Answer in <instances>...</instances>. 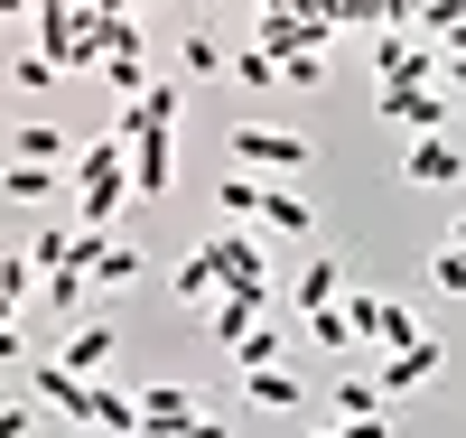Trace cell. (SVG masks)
Returning a JSON list of instances; mask_svg holds the SVG:
<instances>
[{
    "mask_svg": "<svg viewBox=\"0 0 466 438\" xmlns=\"http://www.w3.org/2000/svg\"><path fill=\"white\" fill-rule=\"evenodd\" d=\"M224 149H233V168H252V178H308V158H318V140H299L280 122H233Z\"/></svg>",
    "mask_w": 466,
    "mask_h": 438,
    "instance_id": "1",
    "label": "cell"
},
{
    "mask_svg": "<svg viewBox=\"0 0 466 438\" xmlns=\"http://www.w3.org/2000/svg\"><path fill=\"white\" fill-rule=\"evenodd\" d=\"M420 85H439V47L420 28H382L373 37V94H420Z\"/></svg>",
    "mask_w": 466,
    "mask_h": 438,
    "instance_id": "2",
    "label": "cell"
},
{
    "mask_svg": "<svg viewBox=\"0 0 466 438\" xmlns=\"http://www.w3.org/2000/svg\"><path fill=\"white\" fill-rule=\"evenodd\" d=\"M345 317H355V336H364V354H410L420 336V317L401 308V299H382V290H345Z\"/></svg>",
    "mask_w": 466,
    "mask_h": 438,
    "instance_id": "3",
    "label": "cell"
},
{
    "mask_svg": "<svg viewBox=\"0 0 466 438\" xmlns=\"http://www.w3.org/2000/svg\"><path fill=\"white\" fill-rule=\"evenodd\" d=\"M177 112H187V75H159V85H149L140 103H122V140H159V131H177Z\"/></svg>",
    "mask_w": 466,
    "mask_h": 438,
    "instance_id": "4",
    "label": "cell"
},
{
    "mask_svg": "<svg viewBox=\"0 0 466 438\" xmlns=\"http://www.w3.org/2000/svg\"><path fill=\"white\" fill-rule=\"evenodd\" d=\"M112 354H122V327H112V317H85V327H66L56 364H66V373H85V382H103V373H112Z\"/></svg>",
    "mask_w": 466,
    "mask_h": 438,
    "instance_id": "5",
    "label": "cell"
},
{
    "mask_svg": "<svg viewBox=\"0 0 466 438\" xmlns=\"http://www.w3.org/2000/svg\"><path fill=\"white\" fill-rule=\"evenodd\" d=\"M373 112L410 140H439L448 131V85H420V94H373Z\"/></svg>",
    "mask_w": 466,
    "mask_h": 438,
    "instance_id": "6",
    "label": "cell"
},
{
    "mask_svg": "<svg viewBox=\"0 0 466 438\" xmlns=\"http://www.w3.org/2000/svg\"><path fill=\"white\" fill-rule=\"evenodd\" d=\"M28 392L47 411H66V420H85L94 429V411H103V382H85V373H66V364H28Z\"/></svg>",
    "mask_w": 466,
    "mask_h": 438,
    "instance_id": "7",
    "label": "cell"
},
{
    "mask_svg": "<svg viewBox=\"0 0 466 438\" xmlns=\"http://www.w3.org/2000/svg\"><path fill=\"white\" fill-rule=\"evenodd\" d=\"M439 364H448V345H439V336H420L410 354H373V382L401 402V392H430V382H439Z\"/></svg>",
    "mask_w": 466,
    "mask_h": 438,
    "instance_id": "8",
    "label": "cell"
},
{
    "mask_svg": "<svg viewBox=\"0 0 466 438\" xmlns=\"http://www.w3.org/2000/svg\"><path fill=\"white\" fill-rule=\"evenodd\" d=\"M103 85L122 94V103H140L159 75H149V56H140V19H112V56H103Z\"/></svg>",
    "mask_w": 466,
    "mask_h": 438,
    "instance_id": "9",
    "label": "cell"
},
{
    "mask_svg": "<svg viewBox=\"0 0 466 438\" xmlns=\"http://www.w3.org/2000/svg\"><path fill=\"white\" fill-rule=\"evenodd\" d=\"M206 252H215V270H224V290H270V261H261V243H252L243 224L206 233Z\"/></svg>",
    "mask_w": 466,
    "mask_h": 438,
    "instance_id": "10",
    "label": "cell"
},
{
    "mask_svg": "<svg viewBox=\"0 0 466 438\" xmlns=\"http://www.w3.org/2000/svg\"><path fill=\"white\" fill-rule=\"evenodd\" d=\"M270 299H280V290H224V299L206 308V336H215V345L233 354V345H243V336L261 327V317H270Z\"/></svg>",
    "mask_w": 466,
    "mask_h": 438,
    "instance_id": "11",
    "label": "cell"
},
{
    "mask_svg": "<svg viewBox=\"0 0 466 438\" xmlns=\"http://www.w3.org/2000/svg\"><path fill=\"white\" fill-rule=\"evenodd\" d=\"M140 420H149L140 438H177L187 420H206V402H197L187 382H149V392H140Z\"/></svg>",
    "mask_w": 466,
    "mask_h": 438,
    "instance_id": "12",
    "label": "cell"
},
{
    "mask_svg": "<svg viewBox=\"0 0 466 438\" xmlns=\"http://www.w3.org/2000/svg\"><path fill=\"white\" fill-rule=\"evenodd\" d=\"M75 149H85V140L56 131V122H19V131H10V158H19V168H75Z\"/></svg>",
    "mask_w": 466,
    "mask_h": 438,
    "instance_id": "13",
    "label": "cell"
},
{
    "mask_svg": "<svg viewBox=\"0 0 466 438\" xmlns=\"http://www.w3.org/2000/svg\"><path fill=\"white\" fill-rule=\"evenodd\" d=\"M401 178H410V187H457V178H466V149H457L448 131H439V140H410V149H401Z\"/></svg>",
    "mask_w": 466,
    "mask_h": 438,
    "instance_id": "14",
    "label": "cell"
},
{
    "mask_svg": "<svg viewBox=\"0 0 466 438\" xmlns=\"http://www.w3.org/2000/svg\"><path fill=\"white\" fill-rule=\"evenodd\" d=\"M131 187H140V206H159V196L177 187V140H131Z\"/></svg>",
    "mask_w": 466,
    "mask_h": 438,
    "instance_id": "15",
    "label": "cell"
},
{
    "mask_svg": "<svg viewBox=\"0 0 466 438\" xmlns=\"http://www.w3.org/2000/svg\"><path fill=\"white\" fill-rule=\"evenodd\" d=\"M345 290H355V280H345V261H327V252H318V261L289 280V308H299V317H318V308H345Z\"/></svg>",
    "mask_w": 466,
    "mask_h": 438,
    "instance_id": "16",
    "label": "cell"
},
{
    "mask_svg": "<svg viewBox=\"0 0 466 438\" xmlns=\"http://www.w3.org/2000/svg\"><path fill=\"white\" fill-rule=\"evenodd\" d=\"M168 299H177V308H215V299H224V270H215V252H206V243L168 270Z\"/></svg>",
    "mask_w": 466,
    "mask_h": 438,
    "instance_id": "17",
    "label": "cell"
},
{
    "mask_svg": "<svg viewBox=\"0 0 466 438\" xmlns=\"http://www.w3.org/2000/svg\"><path fill=\"white\" fill-rule=\"evenodd\" d=\"M66 187H75V168H19V158L0 168V196H10V206H56Z\"/></svg>",
    "mask_w": 466,
    "mask_h": 438,
    "instance_id": "18",
    "label": "cell"
},
{
    "mask_svg": "<svg viewBox=\"0 0 466 438\" xmlns=\"http://www.w3.org/2000/svg\"><path fill=\"white\" fill-rule=\"evenodd\" d=\"M243 402H252V411H299L308 382H299L289 364H261V373H243Z\"/></svg>",
    "mask_w": 466,
    "mask_h": 438,
    "instance_id": "19",
    "label": "cell"
},
{
    "mask_svg": "<svg viewBox=\"0 0 466 438\" xmlns=\"http://www.w3.org/2000/svg\"><path fill=\"white\" fill-rule=\"evenodd\" d=\"M261 224H270V233H308V224H318V206H308L289 178H270V187H261Z\"/></svg>",
    "mask_w": 466,
    "mask_h": 438,
    "instance_id": "20",
    "label": "cell"
},
{
    "mask_svg": "<svg viewBox=\"0 0 466 438\" xmlns=\"http://www.w3.org/2000/svg\"><path fill=\"white\" fill-rule=\"evenodd\" d=\"M177 75H187V85H206V75H233V56H224V37H206V28H187V37H177Z\"/></svg>",
    "mask_w": 466,
    "mask_h": 438,
    "instance_id": "21",
    "label": "cell"
},
{
    "mask_svg": "<svg viewBox=\"0 0 466 438\" xmlns=\"http://www.w3.org/2000/svg\"><path fill=\"white\" fill-rule=\"evenodd\" d=\"M299 327H308L318 354H364V336H355V317H345V308H318V317H299Z\"/></svg>",
    "mask_w": 466,
    "mask_h": 438,
    "instance_id": "22",
    "label": "cell"
},
{
    "mask_svg": "<svg viewBox=\"0 0 466 438\" xmlns=\"http://www.w3.org/2000/svg\"><path fill=\"white\" fill-rule=\"evenodd\" d=\"M261 187H270V178H252V168H224V187H215V215H252V224H261Z\"/></svg>",
    "mask_w": 466,
    "mask_h": 438,
    "instance_id": "23",
    "label": "cell"
},
{
    "mask_svg": "<svg viewBox=\"0 0 466 438\" xmlns=\"http://www.w3.org/2000/svg\"><path fill=\"white\" fill-rule=\"evenodd\" d=\"M280 345H289V336H280V317H261V327H252L243 345H233V373H261V364H280Z\"/></svg>",
    "mask_w": 466,
    "mask_h": 438,
    "instance_id": "24",
    "label": "cell"
},
{
    "mask_svg": "<svg viewBox=\"0 0 466 438\" xmlns=\"http://www.w3.org/2000/svg\"><path fill=\"white\" fill-rule=\"evenodd\" d=\"M382 402H392V392H382L373 373H336V411H345V420H373Z\"/></svg>",
    "mask_w": 466,
    "mask_h": 438,
    "instance_id": "25",
    "label": "cell"
},
{
    "mask_svg": "<svg viewBox=\"0 0 466 438\" xmlns=\"http://www.w3.org/2000/svg\"><path fill=\"white\" fill-rule=\"evenodd\" d=\"M420 37H430V47H448V37L466 28V0H420V19H410Z\"/></svg>",
    "mask_w": 466,
    "mask_h": 438,
    "instance_id": "26",
    "label": "cell"
},
{
    "mask_svg": "<svg viewBox=\"0 0 466 438\" xmlns=\"http://www.w3.org/2000/svg\"><path fill=\"white\" fill-rule=\"evenodd\" d=\"M233 85L270 94V85H289V75H280V56H270V47H243V56H233Z\"/></svg>",
    "mask_w": 466,
    "mask_h": 438,
    "instance_id": "27",
    "label": "cell"
},
{
    "mask_svg": "<svg viewBox=\"0 0 466 438\" xmlns=\"http://www.w3.org/2000/svg\"><path fill=\"white\" fill-rule=\"evenodd\" d=\"M131 280H140V252L122 243V233H112V252H103V270H94V290L112 299V290H131Z\"/></svg>",
    "mask_w": 466,
    "mask_h": 438,
    "instance_id": "28",
    "label": "cell"
},
{
    "mask_svg": "<svg viewBox=\"0 0 466 438\" xmlns=\"http://www.w3.org/2000/svg\"><path fill=\"white\" fill-rule=\"evenodd\" d=\"M10 85H19V94H56V85H66V66H56V56H37V47H28V56L10 66Z\"/></svg>",
    "mask_w": 466,
    "mask_h": 438,
    "instance_id": "29",
    "label": "cell"
},
{
    "mask_svg": "<svg viewBox=\"0 0 466 438\" xmlns=\"http://www.w3.org/2000/svg\"><path fill=\"white\" fill-rule=\"evenodd\" d=\"M430 290L466 299V252H457V243H439V252H430Z\"/></svg>",
    "mask_w": 466,
    "mask_h": 438,
    "instance_id": "30",
    "label": "cell"
},
{
    "mask_svg": "<svg viewBox=\"0 0 466 438\" xmlns=\"http://www.w3.org/2000/svg\"><path fill=\"white\" fill-rule=\"evenodd\" d=\"M0 438H37V392H19V402H0Z\"/></svg>",
    "mask_w": 466,
    "mask_h": 438,
    "instance_id": "31",
    "label": "cell"
},
{
    "mask_svg": "<svg viewBox=\"0 0 466 438\" xmlns=\"http://www.w3.org/2000/svg\"><path fill=\"white\" fill-rule=\"evenodd\" d=\"M0 364H28V317H0Z\"/></svg>",
    "mask_w": 466,
    "mask_h": 438,
    "instance_id": "32",
    "label": "cell"
},
{
    "mask_svg": "<svg viewBox=\"0 0 466 438\" xmlns=\"http://www.w3.org/2000/svg\"><path fill=\"white\" fill-rule=\"evenodd\" d=\"M336 438H392V411H373V420H336Z\"/></svg>",
    "mask_w": 466,
    "mask_h": 438,
    "instance_id": "33",
    "label": "cell"
},
{
    "mask_svg": "<svg viewBox=\"0 0 466 438\" xmlns=\"http://www.w3.org/2000/svg\"><path fill=\"white\" fill-rule=\"evenodd\" d=\"M75 10H94V19H140V0H75Z\"/></svg>",
    "mask_w": 466,
    "mask_h": 438,
    "instance_id": "34",
    "label": "cell"
},
{
    "mask_svg": "<svg viewBox=\"0 0 466 438\" xmlns=\"http://www.w3.org/2000/svg\"><path fill=\"white\" fill-rule=\"evenodd\" d=\"M177 438H233V429H224V420H215V411H206V420H187V429H177Z\"/></svg>",
    "mask_w": 466,
    "mask_h": 438,
    "instance_id": "35",
    "label": "cell"
},
{
    "mask_svg": "<svg viewBox=\"0 0 466 438\" xmlns=\"http://www.w3.org/2000/svg\"><path fill=\"white\" fill-rule=\"evenodd\" d=\"M448 243H457V252H466V215H457V224H448Z\"/></svg>",
    "mask_w": 466,
    "mask_h": 438,
    "instance_id": "36",
    "label": "cell"
},
{
    "mask_svg": "<svg viewBox=\"0 0 466 438\" xmlns=\"http://www.w3.org/2000/svg\"><path fill=\"white\" fill-rule=\"evenodd\" d=\"M0 10H10V19H19V10H37V0H0Z\"/></svg>",
    "mask_w": 466,
    "mask_h": 438,
    "instance_id": "37",
    "label": "cell"
},
{
    "mask_svg": "<svg viewBox=\"0 0 466 438\" xmlns=\"http://www.w3.org/2000/svg\"><path fill=\"white\" fill-rule=\"evenodd\" d=\"M318 438H336V429H318Z\"/></svg>",
    "mask_w": 466,
    "mask_h": 438,
    "instance_id": "38",
    "label": "cell"
}]
</instances>
